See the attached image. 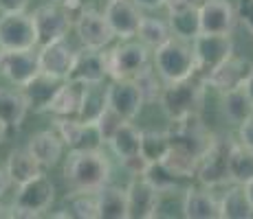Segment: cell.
Returning <instances> with one entry per match:
<instances>
[{
    "label": "cell",
    "mask_w": 253,
    "mask_h": 219,
    "mask_svg": "<svg viewBox=\"0 0 253 219\" xmlns=\"http://www.w3.org/2000/svg\"><path fill=\"white\" fill-rule=\"evenodd\" d=\"M113 164L108 154L97 149H69L64 160V180L71 191L97 193L110 182Z\"/></svg>",
    "instance_id": "cell-1"
},
{
    "label": "cell",
    "mask_w": 253,
    "mask_h": 219,
    "mask_svg": "<svg viewBox=\"0 0 253 219\" xmlns=\"http://www.w3.org/2000/svg\"><path fill=\"white\" fill-rule=\"evenodd\" d=\"M152 66L165 84L185 81L198 72L192 42L176 35H172L168 42L152 51Z\"/></svg>",
    "instance_id": "cell-2"
},
{
    "label": "cell",
    "mask_w": 253,
    "mask_h": 219,
    "mask_svg": "<svg viewBox=\"0 0 253 219\" xmlns=\"http://www.w3.org/2000/svg\"><path fill=\"white\" fill-rule=\"evenodd\" d=\"M203 101H205V81L203 77L194 75L185 81L165 84L159 96V108L168 121H178L185 116L201 114Z\"/></svg>",
    "instance_id": "cell-3"
},
{
    "label": "cell",
    "mask_w": 253,
    "mask_h": 219,
    "mask_svg": "<svg viewBox=\"0 0 253 219\" xmlns=\"http://www.w3.org/2000/svg\"><path fill=\"white\" fill-rule=\"evenodd\" d=\"M152 48L141 40H121L117 46L106 51L108 79H134L139 72L150 68Z\"/></svg>",
    "instance_id": "cell-4"
},
{
    "label": "cell",
    "mask_w": 253,
    "mask_h": 219,
    "mask_svg": "<svg viewBox=\"0 0 253 219\" xmlns=\"http://www.w3.org/2000/svg\"><path fill=\"white\" fill-rule=\"evenodd\" d=\"M53 202H55V184L48 175H38V178L29 180L27 184L18 187L16 197H13V217H40L46 211H51Z\"/></svg>",
    "instance_id": "cell-5"
},
{
    "label": "cell",
    "mask_w": 253,
    "mask_h": 219,
    "mask_svg": "<svg viewBox=\"0 0 253 219\" xmlns=\"http://www.w3.org/2000/svg\"><path fill=\"white\" fill-rule=\"evenodd\" d=\"M236 140L229 138H213L209 149L201 156L196 169V180L198 184L207 188H216L222 184L231 182V171H229V158H231V147Z\"/></svg>",
    "instance_id": "cell-6"
},
{
    "label": "cell",
    "mask_w": 253,
    "mask_h": 219,
    "mask_svg": "<svg viewBox=\"0 0 253 219\" xmlns=\"http://www.w3.org/2000/svg\"><path fill=\"white\" fill-rule=\"evenodd\" d=\"M33 20H36L38 44H40V46L57 42V40H64L73 29V24H75L73 13L64 4L55 2V0H48V2L33 9Z\"/></svg>",
    "instance_id": "cell-7"
},
{
    "label": "cell",
    "mask_w": 253,
    "mask_h": 219,
    "mask_svg": "<svg viewBox=\"0 0 253 219\" xmlns=\"http://www.w3.org/2000/svg\"><path fill=\"white\" fill-rule=\"evenodd\" d=\"M168 131H169V138H172L174 147L196 156L198 160H201V156L209 149L213 138H216V136L205 127L201 114H192V116H185V119H178V121H169Z\"/></svg>",
    "instance_id": "cell-8"
},
{
    "label": "cell",
    "mask_w": 253,
    "mask_h": 219,
    "mask_svg": "<svg viewBox=\"0 0 253 219\" xmlns=\"http://www.w3.org/2000/svg\"><path fill=\"white\" fill-rule=\"evenodd\" d=\"M0 46L4 51H29L40 46L33 13H0Z\"/></svg>",
    "instance_id": "cell-9"
},
{
    "label": "cell",
    "mask_w": 253,
    "mask_h": 219,
    "mask_svg": "<svg viewBox=\"0 0 253 219\" xmlns=\"http://www.w3.org/2000/svg\"><path fill=\"white\" fill-rule=\"evenodd\" d=\"M77 33V40L84 48H95V51H106L113 44L115 33L110 29V22L104 11H97L92 7H84L75 18L73 24Z\"/></svg>",
    "instance_id": "cell-10"
},
{
    "label": "cell",
    "mask_w": 253,
    "mask_h": 219,
    "mask_svg": "<svg viewBox=\"0 0 253 219\" xmlns=\"http://www.w3.org/2000/svg\"><path fill=\"white\" fill-rule=\"evenodd\" d=\"M194 55H196L198 77H205L216 66L233 55V40L231 33H201L192 40Z\"/></svg>",
    "instance_id": "cell-11"
},
{
    "label": "cell",
    "mask_w": 253,
    "mask_h": 219,
    "mask_svg": "<svg viewBox=\"0 0 253 219\" xmlns=\"http://www.w3.org/2000/svg\"><path fill=\"white\" fill-rule=\"evenodd\" d=\"M141 138H143V129L134 127L132 121H126L108 140V149L115 154V158L134 175H139L148 164L141 156Z\"/></svg>",
    "instance_id": "cell-12"
},
{
    "label": "cell",
    "mask_w": 253,
    "mask_h": 219,
    "mask_svg": "<svg viewBox=\"0 0 253 219\" xmlns=\"http://www.w3.org/2000/svg\"><path fill=\"white\" fill-rule=\"evenodd\" d=\"M53 129L62 136L64 145L69 149H97L104 147L99 129L95 123H84L77 116H55Z\"/></svg>",
    "instance_id": "cell-13"
},
{
    "label": "cell",
    "mask_w": 253,
    "mask_h": 219,
    "mask_svg": "<svg viewBox=\"0 0 253 219\" xmlns=\"http://www.w3.org/2000/svg\"><path fill=\"white\" fill-rule=\"evenodd\" d=\"M38 55H40V72L53 77V79L66 81L71 77L77 51L64 37V40L44 44V46H38Z\"/></svg>",
    "instance_id": "cell-14"
},
{
    "label": "cell",
    "mask_w": 253,
    "mask_h": 219,
    "mask_svg": "<svg viewBox=\"0 0 253 219\" xmlns=\"http://www.w3.org/2000/svg\"><path fill=\"white\" fill-rule=\"evenodd\" d=\"M143 9L134 0H108L104 7V13L110 22L115 37L119 40H132L137 37L141 20H143Z\"/></svg>",
    "instance_id": "cell-15"
},
{
    "label": "cell",
    "mask_w": 253,
    "mask_h": 219,
    "mask_svg": "<svg viewBox=\"0 0 253 219\" xmlns=\"http://www.w3.org/2000/svg\"><path fill=\"white\" fill-rule=\"evenodd\" d=\"M253 72V62L245 60V57H238V55H231L229 60H225L220 66H216L211 72H207L203 77L205 86L213 88L216 92H227V90H233V88H240L247 84V79L251 77Z\"/></svg>",
    "instance_id": "cell-16"
},
{
    "label": "cell",
    "mask_w": 253,
    "mask_h": 219,
    "mask_svg": "<svg viewBox=\"0 0 253 219\" xmlns=\"http://www.w3.org/2000/svg\"><path fill=\"white\" fill-rule=\"evenodd\" d=\"M0 75L9 84L22 88L36 75H40V55L38 48L29 51H4V57L0 62Z\"/></svg>",
    "instance_id": "cell-17"
},
{
    "label": "cell",
    "mask_w": 253,
    "mask_h": 219,
    "mask_svg": "<svg viewBox=\"0 0 253 219\" xmlns=\"http://www.w3.org/2000/svg\"><path fill=\"white\" fill-rule=\"evenodd\" d=\"M108 105L126 121H134L145 105V96L134 79H113L108 86Z\"/></svg>",
    "instance_id": "cell-18"
},
{
    "label": "cell",
    "mask_w": 253,
    "mask_h": 219,
    "mask_svg": "<svg viewBox=\"0 0 253 219\" xmlns=\"http://www.w3.org/2000/svg\"><path fill=\"white\" fill-rule=\"evenodd\" d=\"M128 193V219H154L157 217L159 188L143 175H134L126 187Z\"/></svg>",
    "instance_id": "cell-19"
},
{
    "label": "cell",
    "mask_w": 253,
    "mask_h": 219,
    "mask_svg": "<svg viewBox=\"0 0 253 219\" xmlns=\"http://www.w3.org/2000/svg\"><path fill=\"white\" fill-rule=\"evenodd\" d=\"M69 79L77 81V84H104L108 79L106 51H95V48L82 46V51H77Z\"/></svg>",
    "instance_id": "cell-20"
},
{
    "label": "cell",
    "mask_w": 253,
    "mask_h": 219,
    "mask_svg": "<svg viewBox=\"0 0 253 219\" xmlns=\"http://www.w3.org/2000/svg\"><path fill=\"white\" fill-rule=\"evenodd\" d=\"M203 33H231L238 22L236 4L229 0H205L198 9Z\"/></svg>",
    "instance_id": "cell-21"
},
{
    "label": "cell",
    "mask_w": 253,
    "mask_h": 219,
    "mask_svg": "<svg viewBox=\"0 0 253 219\" xmlns=\"http://www.w3.org/2000/svg\"><path fill=\"white\" fill-rule=\"evenodd\" d=\"M183 217L187 219H218L220 217V199L207 187H189L185 188L183 199Z\"/></svg>",
    "instance_id": "cell-22"
},
{
    "label": "cell",
    "mask_w": 253,
    "mask_h": 219,
    "mask_svg": "<svg viewBox=\"0 0 253 219\" xmlns=\"http://www.w3.org/2000/svg\"><path fill=\"white\" fill-rule=\"evenodd\" d=\"M64 147H66L64 140L55 129L36 131V134H31V138L27 143V149L36 156V160L44 169H51L60 162L62 156H64Z\"/></svg>",
    "instance_id": "cell-23"
},
{
    "label": "cell",
    "mask_w": 253,
    "mask_h": 219,
    "mask_svg": "<svg viewBox=\"0 0 253 219\" xmlns=\"http://www.w3.org/2000/svg\"><path fill=\"white\" fill-rule=\"evenodd\" d=\"M4 169H7V175H9L13 187H22V184H27L29 180H33V178L44 173V167L38 162L36 156L29 152L27 147L13 149V152L7 156Z\"/></svg>",
    "instance_id": "cell-24"
},
{
    "label": "cell",
    "mask_w": 253,
    "mask_h": 219,
    "mask_svg": "<svg viewBox=\"0 0 253 219\" xmlns=\"http://www.w3.org/2000/svg\"><path fill=\"white\" fill-rule=\"evenodd\" d=\"M31 112L22 88H0V121L7 127L18 129Z\"/></svg>",
    "instance_id": "cell-25"
},
{
    "label": "cell",
    "mask_w": 253,
    "mask_h": 219,
    "mask_svg": "<svg viewBox=\"0 0 253 219\" xmlns=\"http://www.w3.org/2000/svg\"><path fill=\"white\" fill-rule=\"evenodd\" d=\"M82 96H84V84L66 79L62 81L57 92L53 94L46 112L53 116H77V112L82 108Z\"/></svg>",
    "instance_id": "cell-26"
},
{
    "label": "cell",
    "mask_w": 253,
    "mask_h": 219,
    "mask_svg": "<svg viewBox=\"0 0 253 219\" xmlns=\"http://www.w3.org/2000/svg\"><path fill=\"white\" fill-rule=\"evenodd\" d=\"M60 84H62L60 79H53V77L44 75V72L36 75L27 86H22V92L29 101V108L33 112H46L48 103H51L53 94L57 92Z\"/></svg>",
    "instance_id": "cell-27"
},
{
    "label": "cell",
    "mask_w": 253,
    "mask_h": 219,
    "mask_svg": "<svg viewBox=\"0 0 253 219\" xmlns=\"http://www.w3.org/2000/svg\"><path fill=\"white\" fill-rule=\"evenodd\" d=\"M99 219H128V193L117 184H106L97 191Z\"/></svg>",
    "instance_id": "cell-28"
},
{
    "label": "cell",
    "mask_w": 253,
    "mask_h": 219,
    "mask_svg": "<svg viewBox=\"0 0 253 219\" xmlns=\"http://www.w3.org/2000/svg\"><path fill=\"white\" fill-rule=\"evenodd\" d=\"M253 206L245 184L233 182L220 197V219H251Z\"/></svg>",
    "instance_id": "cell-29"
},
{
    "label": "cell",
    "mask_w": 253,
    "mask_h": 219,
    "mask_svg": "<svg viewBox=\"0 0 253 219\" xmlns=\"http://www.w3.org/2000/svg\"><path fill=\"white\" fill-rule=\"evenodd\" d=\"M108 108V86L104 84H84V96L77 119L84 123H97L104 110Z\"/></svg>",
    "instance_id": "cell-30"
},
{
    "label": "cell",
    "mask_w": 253,
    "mask_h": 219,
    "mask_svg": "<svg viewBox=\"0 0 253 219\" xmlns=\"http://www.w3.org/2000/svg\"><path fill=\"white\" fill-rule=\"evenodd\" d=\"M222 112H225L227 121L233 125L245 123L253 114V101L245 86L222 92Z\"/></svg>",
    "instance_id": "cell-31"
},
{
    "label": "cell",
    "mask_w": 253,
    "mask_h": 219,
    "mask_svg": "<svg viewBox=\"0 0 253 219\" xmlns=\"http://www.w3.org/2000/svg\"><path fill=\"white\" fill-rule=\"evenodd\" d=\"M168 22L172 29V35L183 37V40L192 42L194 37L201 35V13L198 9H176V11H168Z\"/></svg>",
    "instance_id": "cell-32"
},
{
    "label": "cell",
    "mask_w": 253,
    "mask_h": 219,
    "mask_svg": "<svg viewBox=\"0 0 253 219\" xmlns=\"http://www.w3.org/2000/svg\"><path fill=\"white\" fill-rule=\"evenodd\" d=\"M172 147V138L169 131H157V129H143V138H141V156L145 162H161L165 154Z\"/></svg>",
    "instance_id": "cell-33"
},
{
    "label": "cell",
    "mask_w": 253,
    "mask_h": 219,
    "mask_svg": "<svg viewBox=\"0 0 253 219\" xmlns=\"http://www.w3.org/2000/svg\"><path fill=\"white\" fill-rule=\"evenodd\" d=\"M172 37V29H169L168 20H161V18H154V16H143L137 33V40H141L145 46L159 48L163 42H168Z\"/></svg>",
    "instance_id": "cell-34"
},
{
    "label": "cell",
    "mask_w": 253,
    "mask_h": 219,
    "mask_svg": "<svg viewBox=\"0 0 253 219\" xmlns=\"http://www.w3.org/2000/svg\"><path fill=\"white\" fill-rule=\"evenodd\" d=\"M229 171H231V182L247 184L253 180V152L247 149L236 140L231 147V158H229Z\"/></svg>",
    "instance_id": "cell-35"
},
{
    "label": "cell",
    "mask_w": 253,
    "mask_h": 219,
    "mask_svg": "<svg viewBox=\"0 0 253 219\" xmlns=\"http://www.w3.org/2000/svg\"><path fill=\"white\" fill-rule=\"evenodd\" d=\"M66 208H69L71 217L99 219V202H97V193L71 191L69 195H66Z\"/></svg>",
    "instance_id": "cell-36"
},
{
    "label": "cell",
    "mask_w": 253,
    "mask_h": 219,
    "mask_svg": "<svg viewBox=\"0 0 253 219\" xmlns=\"http://www.w3.org/2000/svg\"><path fill=\"white\" fill-rule=\"evenodd\" d=\"M183 199L185 193L178 187L159 191L157 217H183Z\"/></svg>",
    "instance_id": "cell-37"
},
{
    "label": "cell",
    "mask_w": 253,
    "mask_h": 219,
    "mask_svg": "<svg viewBox=\"0 0 253 219\" xmlns=\"http://www.w3.org/2000/svg\"><path fill=\"white\" fill-rule=\"evenodd\" d=\"M139 175H143V178L148 180L150 184H154L159 191H163V188H174V187H178V182H181V178H176L163 162H148Z\"/></svg>",
    "instance_id": "cell-38"
},
{
    "label": "cell",
    "mask_w": 253,
    "mask_h": 219,
    "mask_svg": "<svg viewBox=\"0 0 253 219\" xmlns=\"http://www.w3.org/2000/svg\"><path fill=\"white\" fill-rule=\"evenodd\" d=\"M134 81H137L139 88H141V92H143L145 103H154V101L159 103V96H161V92H163L165 81L159 77V72L154 70V66L152 68H145L143 72H139V75L134 77Z\"/></svg>",
    "instance_id": "cell-39"
},
{
    "label": "cell",
    "mask_w": 253,
    "mask_h": 219,
    "mask_svg": "<svg viewBox=\"0 0 253 219\" xmlns=\"http://www.w3.org/2000/svg\"><path fill=\"white\" fill-rule=\"evenodd\" d=\"M124 123H126V119L121 114H117L110 105L104 110V114H101L99 119H97V123H95L97 129H99V134H101V138H104V145H108L110 136H113Z\"/></svg>",
    "instance_id": "cell-40"
},
{
    "label": "cell",
    "mask_w": 253,
    "mask_h": 219,
    "mask_svg": "<svg viewBox=\"0 0 253 219\" xmlns=\"http://www.w3.org/2000/svg\"><path fill=\"white\" fill-rule=\"evenodd\" d=\"M236 11H238V20L249 29V33H253V0H238Z\"/></svg>",
    "instance_id": "cell-41"
},
{
    "label": "cell",
    "mask_w": 253,
    "mask_h": 219,
    "mask_svg": "<svg viewBox=\"0 0 253 219\" xmlns=\"http://www.w3.org/2000/svg\"><path fill=\"white\" fill-rule=\"evenodd\" d=\"M238 143L245 145L247 149L253 152V114L245 121V123L238 125Z\"/></svg>",
    "instance_id": "cell-42"
},
{
    "label": "cell",
    "mask_w": 253,
    "mask_h": 219,
    "mask_svg": "<svg viewBox=\"0 0 253 219\" xmlns=\"http://www.w3.org/2000/svg\"><path fill=\"white\" fill-rule=\"evenodd\" d=\"M31 0H0V13H20L29 9Z\"/></svg>",
    "instance_id": "cell-43"
},
{
    "label": "cell",
    "mask_w": 253,
    "mask_h": 219,
    "mask_svg": "<svg viewBox=\"0 0 253 219\" xmlns=\"http://www.w3.org/2000/svg\"><path fill=\"white\" fill-rule=\"evenodd\" d=\"M205 0H165V9L168 11H176V9H201Z\"/></svg>",
    "instance_id": "cell-44"
},
{
    "label": "cell",
    "mask_w": 253,
    "mask_h": 219,
    "mask_svg": "<svg viewBox=\"0 0 253 219\" xmlns=\"http://www.w3.org/2000/svg\"><path fill=\"white\" fill-rule=\"evenodd\" d=\"M55 2L64 4V7L73 13V18H77V13H80L82 9H84V0H55Z\"/></svg>",
    "instance_id": "cell-45"
},
{
    "label": "cell",
    "mask_w": 253,
    "mask_h": 219,
    "mask_svg": "<svg viewBox=\"0 0 253 219\" xmlns=\"http://www.w3.org/2000/svg\"><path fill=\"white\" fill-rule=\"evenodd\" d=\"M143 11H157V9L165 7V0H134Z\"/></svg>",
    "instance_id": "cell-46"
},
{
    "label": "cell",
    "mask_w": 253,
    "mask_h": 219,
    "mask_svg": "<svg viewBox=\"0 0 253 219\" xmlns=\"http://www.w3.org/2000/svg\"><path fill=\"white\" fill-rule=\"evenodd\" d=\"M9 184H11V180H9V175H7V169L0 167V197H2L4 193H7Z\"/></svg>",
    "instance_id": "cell-47"
},
{
    "label": "cell",
    "mask_w": 253,
    "mask_h": 219,
    "mask_svg": "<svg viewBox=\"0 0 253 219\" xmlns=\"http://www.w3.org/2000/svg\"><path fill=\"white\" fill-rule=\"evenodd\" d=\"M13 217V206H7V204L0 202V219H9Z\"/></svg>",
    "instance_id": "cell-48"
},
{
    "label": "cell",
    "mask_w": 253,
    "mask_h": 219,
    "mask_svg": "<svg viewBox=\"0 0 253 219\" xmlns=\"http://www.w3.org/2000/svg\"><path fill=\"white\" fill-rule=\"evenodd\" d=\"M245 88H247V92H249V96H251V101H253V72H251V77H249V79H247Z\"/></svg>",
    "instance_id": "cell-49"
},
{
    "label": "cell",
    "mask_w": 253,
    "mask_h": 219,
    "mask_svg": "<svg viewBox=\"0 0 253 219\" xmlns=\"http://www.w3.org/2000/svg\"><path fill=\"white\" fill-rule=\"evenodd\" d=\"M245 188H247V195H249V199H251V206H253V180H249V182L245 184Z\"/></svg>",
    "instance_id": "cell-50"
},
{
    "label": "cell",
    "mask_w": 253,
    "mask_h": 219,
    "mask_svg": "<svg viewBox=\"0 0 253 219\" xmlns=\"http://www.w3.org/2000/svg\"><path fill=\"white\" fill-rule=\"evenodd\" d=\"M7 129H9V127H7V125H4V123H2V121H0V145H2L4 136H7Z\"/></svg>",
    "instance_id": "cell-51"
},
{
    "label": "cell",
    "mask_w": 253,
    "mask_h": 219,
    "mask_svg": "<svg viewBox=\"0 0 253 219\" xmlns=\"http://www.w3.org/2000/svg\"><path fill=\"white\" fill-rule=\"evenodd\" d=\"M2 57H4V48L0 46V62H2Z\"/></svg>",
    "instance_id": "cell-52"
}]
</instances>
